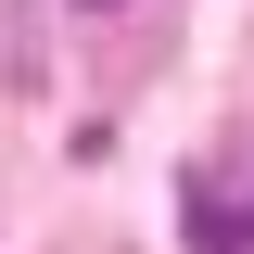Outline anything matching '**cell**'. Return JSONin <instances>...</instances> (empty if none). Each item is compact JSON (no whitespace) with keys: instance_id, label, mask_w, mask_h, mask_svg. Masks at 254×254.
Returning <instances> with one entry per match:
<instances>
[{"instance_id":"1","label":"cell","mask_w":254,"mask_h":254,"mask_svg":"<svg viewBox=\"0 0 254 254\" xmlns=\"http://www.w3.org/2000/svg\"><path fill=\"white\" fill-rule=\"evenodd\" d=\"M178 216H190L203 254H254V140L229 165H190V178H178Z\"/></svg>"}]
</instances>
